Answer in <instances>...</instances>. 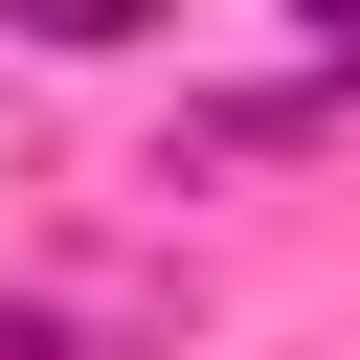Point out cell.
Returning a JSON list of instances; mask_svg holds the SVG:
<instances>
[{
	"label": "cell",
	"mask_w": 360,
	"mask_h": 360,
	"mask_svg": "<svg viewBox=\"0 0 360 360\" xmlns=\"http://www.w3.org/2000/svg\"><path fill=\"white\" fill-rule=\"evenodd\" d=\"M22 45H158V0H0Z\"/></svg>",
	"instance_id": "1"
},
{
	"label": "cell",
	"mask_w": 360,
	"mask_h": 360,
	"mask_svg": "<svg viewBox=\"0 0 360 360\" xmlns=\"http://www.w3.org/2000/svg\"><path fill=\"white\" fill-rule=\"evenodd\" d=\"M0 360H90V338H68V315H0Z\"/></svg>",
	"instance_id": "2"
}]
</instances>
